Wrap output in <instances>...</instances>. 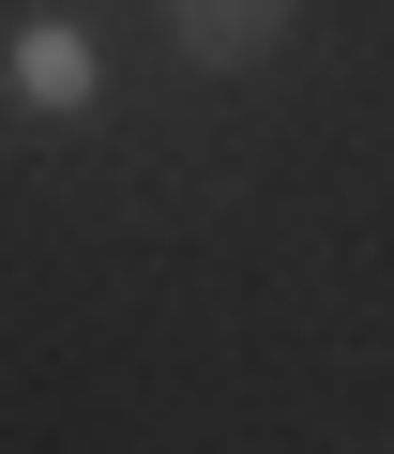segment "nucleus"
<instances>
[{
    "instance_id": "f257e3e1",
    "label": "nucleus",
    "mask_w": 394,
    "mask_h": 454,
    "mask_svg": "<svg viewBox=\"0 0 394 454\" xmlns=\"http://www.w3.org/2000/svg\"><path fill=\"white\" fill-rule=\"evenodd\" d=\"M288 16H303V0H167V46H182L197 76H258V61L288 46Z\"/></svg>"
},
{
    "instance_id": "f03ea898",
    "label": "nucleus",
    "mask_w": 394,
    "mask_h": 454,
    "mask_svg": "<svg viewBox=\"0 0 394 454\" xmlns=\"http://www.w3.org/2000/svg\"><path fill=\"white\" fill-rule=\"evenodd\" d=\"M91 76H106V61H91V31H61V16H31V31H16V91H31V106H91Z\"/></svg>"
}]
</instances>
